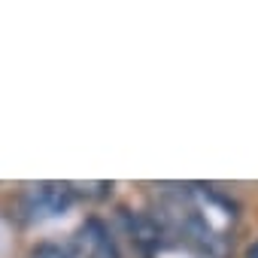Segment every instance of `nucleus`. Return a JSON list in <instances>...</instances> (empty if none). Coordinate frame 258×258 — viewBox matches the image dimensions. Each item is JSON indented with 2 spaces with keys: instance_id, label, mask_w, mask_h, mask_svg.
I'll return each instance as SVG.
<instances>
[{
  "instance_id": "obj_1",
  "label": "nucleus",
  "mask_w": 258,
  "mask_h": 258,
  "mask_svg": "<svg viewBox=\"0 0 258 258\" xmlns=\"http://www.w3.org/2000/svg\"><path fill=\"white\" fill-rule=\"evenodd\" d=\"M73 188L61 185V182H40L31 185L22 195V213L31 222H43V219H55L61 213H67L73 207Z\"/></svg>"
},
{
  "instance_id": "obj_2",
  "label": "nucleus",
  "mask_w": 258,
  "mask_h": 258,
  "mask_svg": "<svg viewBox=\"0 0 258 258\" xmlns=\"http://www.w3.org/2000/svg\"><path fill=\"white\" fill-rule=\"evenodd\" d=\"M73 258H118V249L100 219H88L79 228L73 240Z\"/></svg>"
},
{
  "instance_id": "obj_3",
  "label": "nucleus",
  "mask_w": 258,
  "mask_h": 258,
  "mask_svg": "<svg viewBox=\"0 0 258 258\" xmlns=\"http://www.w3.org/2000/svg\"><path fill=\"white\" fill-rule=\"evenodd\" d=\"M31 258H73V246H64V243H37L31 249Z\"/></svg>"
},
{
  "instance_id": "obj_4",
  "label": "nucleus",
  "mask_w": 258,
  "mask_h": 258,
  "mask_svg": "<svg viewBox=\"0 0 258 258\" xmlns=\"http://www.w3.org/2000/svg\"><path fill=\"white\" fill-rule=\"evenodd\" d=\"M243 258H258V240L255 243H249V249H246V255Z\"/></svg>"
}]
</instances>
